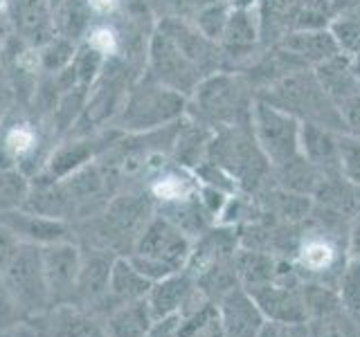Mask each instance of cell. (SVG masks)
I'll list each match as a JSON object with an SVG mask.
<instances>
[{
    "instance_id": "d6986e66",
    "label": "cell",
    "mask_w": 360,
    "mask_h": 337,
    "mask_svg": "<svg viewBox=\"0 0 360 337\" xmlns=\"http://www.w3.org/2000/svg\"><path fill=\"white\" fill-rule=\"evenodd\" d=\"M158 32H162L165 37L172 41L176 48L183 52L187 59L194 63L198 70L202 72V67H205V61L210 59V45L212 41H207L202 34L196 29V27H189L185 25V22L180 20H162L160 27H158Z\"/></svg>"
},
{
    "instance_id": "f546056e",
    "label": "cell",
    "mask_w": 360,
    "mask_h": 337,
    "mask_svg": "<svg viewBox=\"0 0 360 337\" xmlns=\"http://www.w3.org/2000/svg\"><path fill=\"white\" fill-rule=\"evenodd\" d=\"M329 29H331L333 39L342 54H347V56L360 54V20L340 18V20H335Z\"/></svg>"
},
{
    "instance_id": "277c9868",
    "label": "cell",
    "mask_w": 360,
    "mask_h": 337,
    "mask_svg": "<svg viewBox=\"0 0 360 337\" xmlns=\"http://www.w3.org/2000/svg\"><path fill=\"white\" fill-rule=\"evenodd\" d=\"M0 279H3V284L11 292V297L18 303V308L25 315L27 322L41 317L52 308L39 245L20 243Z\"/></svg>"
},
{
    "instance_id": "ffe728a7",
    "label": "cell",
    "mask_w": 360,
    "mask_h": 337,
    "mask_svg": "<svg viewBox=\"0 0 360 337\" xmlns=\"http://www.w3.org/2000/svg\"><path fill=\"white\" fill-rule=\"evenodd\" d=\"M198 183L194 178H189L180 171H162L155 176L149 185V196L155 207L160 205H172L178 200H187L194 194H198Z\"/></svg>"
},
{
    "instance_id": "4316f807",
    "label": "cell",
    "mask_w": 360,
    "mask_h": 337,
    "mask_svg": "<svg viewBox=\"0 0 360 337\" xmlns=\"http://www.w3.org/2000/svg\"><path fill=\"white\" fill-rule=\"evenodd\" d=\"M230 7L223 3H212V5H205L200 11H198V18H196V29L205 37L207 41L217 43V41H223V34H225V27H228V18H230Z\"/></svg>"
},
{
    "instance_id": "7a4b0ae2",
    "label": "cell",
    "mask_w": 360,
    "mask_h": 337,
    "mask_svg": "<svg viewBox=\"0 0 360 337\" xmlns=\"http://www.w3.org/2000/svg\"><path fill=\"white\" fill-rule=\"evenodd\" d=\"M185 95L162 86L149 74V79H142L133 88H129L127 101L112 121V128L135 135L151 133L165 128L167 124H174L185 112Z\"/></svg>"
},
{
    "instance_id": "e575fe53",
    "label": "cell",
    "mask_w": 360,
    "mask_h": 337,
    "mask_svg": "<svg viewBox=\"0 0 360 337\" xmlns=\"http://www.w3.org/2000/svg\"><path fill=\"white\" fill-rule=\"evenodd\" d=\"M18 245H20V241L16 239V236L0 225V275H3V270L9 265L11 258H14Z\"/></svg>"
},
{
    "instance_id": "6da1fadb",
    "label": "cell",
    "mask_w": 360,
    "mask_h": 337,
    "mask_svg": "<svg viewBox=\"0 0 360 337\" xmlns=\"http://www.w3.org/2000/svg\"><path fill=\"white\" fill-rule=\"evenodd\" d=\"M153 216L155 205L151 196L129 189L112 196L95 216L77 223L75 230L82 232L86 245H97L117 256H129Z\"/></svg>"
},
{
    "instance_id": "cb8c5ba5",
    "label": "cell",
    "mask_w": 360,
    "mask_h": 337,
    "mask_svg": "<svg viewBox=\"0 0 360 337\" xmlns=\"http://www.w3.org/2000/svg\"><path fill=\"white\" fill-rule=\"evenodd\" d=\"M77 54V43L61 37V34H54V37L43 43L39 48V63H41V70L48 72V74H56L65 70L68 65L72 63Z\"/></svg>"
},
{
    "instance_id": "5b68a950",
    "label": "cell",
    "mask_w": 360,
    "mask_h": 337,
    "mask_svg": "<svg viewBox=\"0 0 360 337\" xmlns=\"http://www.w3.org/2000/svg\"><path fill=\"white\" fill-rule=\"evenodd\" d=\"M252 121L257 133V144L262 146L270 164L284 166L300 160V126L292 112L257 101L252 108Z\"/></svg>"
},
{
    "instance_id": "44dd1931",
    "label": "cell",
    "mask_w": 360,
    "mask_h": 337,
    "mask_svg": "<svg viewBox=\"0 0 360 337\" xmlns=\"http://www.w3.org/2000/svg\"><path fill=\"white\" fill-rule=\"evenodd\" d=\"M284 45L295 54L309 56V59H315L320 63L340 54V48H338L331 29H300L290 34Z\"/></svg>"
},
{
    "instance_id": "603a6c76",
    "label": "cell",
    "mask_w": 360,
    "mask_h": 337,
    "mask_svg": "<svg viewBox=\"0 0 360 337\" xmlns=\"http://www.w3.org/2000/svg\"><path fill=\"white\" fill-rule=\"evenodd\" d=\"M88 90L86 86H77L72 90H65L59 95L56 104L52 108V124L56 133H70L75 128V124L79 121L88 99Z\"/></svg>"
},
{
    "instance_id": "836d02e7",
    "label": "cell",
    "mask_w": 360,
    "mask_h": 337,
    "mask_svg": "<svg viewBox=\"0 0 360 337\" xmlns=\"http://www.w3.org/2000/svg\"><path fill=\"white\" fill-rule=\"evenodd\" d=\"M340 117L347 126H352L354 138H360V93L352 95L340 104Z\"/></svg>"
},
{
    "instance_id": "74e56055",
    "label": "cell",
    "mask_w": 360,
    "mask_h": 337,
    "mask_svg": "<svg viewBox=\"0 0 360 337\" xmlns=\"http://www.w3.org/2000/svg\"><path fill=\"white\" fill-rule=\"evenodd\" d=\"M349 252H352V258H360V218L354 223L352 234H349Z\"/></svg>"
},
{
    "instance_id": "5bb4252c",
    "label": "cell",
    "mask_w": 360,
    "mask_h": 337,
    "mask_svg": "<svg viewBox=\"0 0 360 337\" xmlns=\"http://www.w3.org/2000/svg\"><path fill=\"white\" fill-rule=\"evenodd\" d=\"M30 322L39 324V333L43 337H108L104 324L72 303L54 306Z\"/></svg>"
},
{
    "instance_id": "ab89813d",
    "label": "cell",
    "mask_w": 360,
    "mask_h": 337,
    "mask_svg": "<svg viewBox=\"0 0 360 337\" xmlns=\"http://www.w3.org/2000/svg\"><path fill=\"white\" fill-rule=\"evenodd\" d=\"M230 9H255L259 0H223Z\"/></svg>"
},
{
    "instance_id": "d6a6232c",
    "label": "cell",
    "mask_w": 360,
    "mask_h": 337,
    "mask_svg": "<svg viewBox=\"0 0 360 337\" xmlns=\"http://www.w3.org/2000/svg\"><path fill=\"white\" fill-rule=\"evenodd\" d=\"M86 43L93 50H97L101 56H106V59H110V56L115 54V50H117V37H115V32L108 29V27H95L93 32L88 34Z\"/></svg>"
},
{
    "instance_id": "9a60e30c",
    "label": "cell",
    "mask_w": 360,
    "mask_h": 337,
    "mask_svg": "<svg viewBox=\"0 0 360 337\" xmlns=\"http://www.w3.org/2000/svg\"><path fill=\"white\" fill-rule=\"evenodd\" d=\"M248 290V288H245ZM262 308L264 317L275 324H304L309 317L307 301L286 286L264 284L248 290Z\"/></svg>"
},
{
    "instance_id": "83f0119b",
    "label": "cell",
    "mask_w": 360,
    "mask_h": 337,
    "mask_svg": "<svg viewBox=\"0 0 360 337\" xmlns=\"http://www.w3.org/2000/svg\"><path fill=\"white\" fill-rule=\"evenodd\" d=\"M335 261V250L329 241L324 239H309L300 250V263L309 272H326Z\"/></svg>"
},
{
    "instance_id": "9c48e42d",
    "label": "cell",
    "mask_w": 360,
    "mask_h": 337,
    "mask_svg": "<svg viewBox=\"0 0 360 337\" xmlns=\"http://www.w3.org/2000/svg\"><path fill=\"white\" fill-rule=\"evenodd\" d=\"M0 225L7 227L20 243L30 245H52L61 241H75V225L59 218L41 216L25 207L0 211Z\"/></svg>"
},
{
    "instance_id": "ac0fdd59",
    "label": "cell",
    "mask_w": 360,
    "mask_h": 337,
    "mask_svg": "<svg viewBox=\"0 0 360 337\" xmlns=\"http://www.w3.org/2000/svg\"><path fill=\"white\" fill-rule=\"evenodd\" d=\"M300 153L309 164H335L338 157V140L326 131V126L315 121H304L300 126Z\"/></svg>"
},
{
    "instance_id": "e0dca14e",
    "label": "cell",
    "mask_w": 360,
    "mask_h": 337,
    "mask_svg": "<svg viewBox=\"0 0 360 337\" xmlns=\"http://www.w3.org/2000/svg\"><path fill=\"white\" fill-rule=\"evenodd\" d=\"M153 322L155 319L151 315L149 303H146V297L124 303V306L110 310L106 317L101 319L108 337H146Z\"/></svg>"
},
{
    "instance_id": "d4e9b609",
    "label": "cell",
    "mask_w": 360,
    "mask_h": 337,
    "mask_svg": "<svg viewBox=\"0 0 360 337\" xmlns=\"http://www.w3.org/2000/svg\"><path fill=\"white\" fill-rule=\"evenodd\" d=\"M32 180L18 168H0V211L25 205Z\"/></svg>"
},
{
    "instance_id": "60d3db41",
    "label": "cell",
    "mask_w": 360,
    "mask_h": 337,
    "mask_svg": "<svg viewBox=\"0 0 360 337\" xmlns=\"http://www.w3.org/2000/svg\"><path fill=\"white\" fill-rule=\"evenodd\" d=\"M5 5H7V0H0V9H3Z\"/></svg>"
},
{
    "instance_id": "f1b7e54d",
    "label": "cell",
    "mask_w": 360,
    "mask_h": 337,
    "mask_svg": "<svg viewBox=\"0 0 360 337\" xmlns=\"http://www.w3.org/2000/svg\"><path fill=\"white\" fill-rule=\"evenodd\" d=\"M340 299L345 306L360 315V258H352L340 275Z\"/></svg>"
},
{
    "instance_id": "1f68e13d",
    "label": "cell",
    "mask_w": 360,
    "mask_h": 337,
    "mask_svg": "<svg viewBox=\"0 0 360 337\" xmlns=\"http://www.w3.org/2000/svg\"><path fill=\"white\" fill-rule=\"evenodd\" d=\"M25 315L20 312L18 303L11 297V292L7 290V286L0 279V335L3 333H11L14 329H18L20 324H25Z\"/></svg>"
},
{
    "instance_id": "8fae6325",
    "label": "cell",
    "mask_w": 360,
    "mask_h": 337,
    "mask_svg": "<svg viewBox=\"0 0 360 337\" xmlns=\"http://www.w3.org/2000/svg\"><path fill=\"white\" fill-rule=\"evenodd\" d=\"M219 324L225 337H259L266 317L255 297L243 286H234L219 299Z\"/></svg>"
},
{
    "instance_id": "8992f818",
    "label": "cell",
    "mask_w": 360,
    "mask_h": 337,
    "mask_svg": "<svg viewBox=\"0 0 360 337\" xmlns=\"http://www.w3.org/2000/svg\"><path fill=\"white\" fill-rule=\"evenodd\" d=\"M149 72L155 81L185 97L194 93L202 79L198 67L162 32H155L149 45Z\"/></svg>"
},
{
    "instance_id": "4fadbf2b",
    "label": "cell",
    "mask_w": 360,
    "mask_h": 337,
    "mask_svg": "<svg viewBox=\"0 0 360 337\" xmlns=\"http://www.w3.org/2000/svg\"><path fill=\"white\" fill-rule=\"evenodd\" d=\"M151 286H153V281L146 279L127 256H117L115 263H112V270H110L108 290H106L104 299H101V303L95 308L93 317H97L101 322L110 310L124 306V303L144 299L149 295Z\"/></svg>"
},
{
    "instance_id": "52a82bcc",
    "label": "cell",
    "mask_w": 360,
    "mask_h": 337,
    "mask_svg": "<svg viewBox=\"0 0 360 337\" xmlns=\"http://www.w3.org/2000/svg\"><path fill=\"white\" fill-rule=\"evenodd\" d=\"M41 258L52 308L72 303L79 267H82V245L77 241L45 245L41 247Z\"/></svg>"
},
{
    "instance_id": "4dcf8cb0",
    "label": "cell",
    "mask_w": 360,
    "mask_h": 337,
    "mask_svg": "<svg viewBox=\"0 0 360 337\" xmlns=\"http://www.w3.org/2000/svg\"><path fill=\"white\" fill-rule=\"evenodd\" d=\"M338 157L347 180L360 185V138H340L338 140Z\"/></svg>"
},
{
    "instance_id": "d590c367",
    "label": "cell",
    "mask_w": 360,
    "mask_h": 337,
    "mask_svg": "<svg viewBox=\"0 0 360 337\" xmlns=\"http://www.w3.org/2000/svg\"><path fill=\"white\" fill-rule=\"evenodd\" d=\"M259 3H262L264 11H268L270 16L281 18V16H286L288 11L295 9L300 0H259Z\"/></svg>"
},
{
    "instance_id": "7c38bea8",
    "label": "cell",
    "mask_w": 360,
    "mask_h": 337,
    "mask_svg": "<svg viewBox=\"0 0 360 337\" xmlns=\"http://www.w3.org/2000/svg\"><path fill=\"white\" fill-rule=\"evenodd\" d=\"M7 16L16 39L41 48L56 34L54 11L48 0H7Z\"/></svg>"
},
{
    "instance_id": "3957f363",
    "label": "cell",
    "mask_w": 360,
    "mask_h": 337,
    "mask_svg": "<svg viewBox=\"0 0 360 337\" xmlns=\"http://www.w3.org/2000/svg\"><path fill=\"white\" fill-rule=\"evenodd\" d=\"M191 256V241L174 223L155 216L140 234L133 252L127 256L149 281H160L187 267Z\"/></svg>"
},
{
    "instance_id": "f35d334b",
    "label": "cell",
    "mask_w": 360,
    "mask_h": 337,
    "mask_svg": "<svg viewBox=\"0 0 360 337\" xmlns=\"http://www.w3.org/2000/svg\"><path fill=\"white\" fill-rule=\"evenodd\" d=\"M86 3L95 14H106V11H112V7H115V0H86Z\"/></svg>"
},
{
    "instance_id": "484cf974",
    "label": "cell",
    "mask_w": 360,
    "mask_h": 337,
    "mask_svg": "<svg viewBox=\"0 0 360 337\" xmlns=\"http://www.w3.org/2000/svg\"><path fill=\"white\" fill-rule=\"evenodd\" d=\"M259 25H262V20L252 16V9H232L223 41L232 45V48L252 45L259 37Z\"/></svg>"
},
{
    "instance_id": "ba28073f",
    "label": "cell",
    "mask_w": 360,
    "mask_h": 337,
    "mask_svg": "<svg viewBox=\"0 0 360 337\" xmlns=\"http://www.w3.org/2000/svg\"><path fill=\"white\" fill-rule=\"evenodd\" d=\"M115 258L117 254L104 250V247L82 243V267H79L72 306L84 308L90 315L95 312L108 290V279Z\"/></svg>"
},
{
    "instance_id": "b9f144b4",
    "label": "cell",
    "mask_w": 360,
    "mask_h": 337,
    "mask_svg": "<svg viewBox=\"0 0 360 337\" xmlns=\"http://www.w3.org/2000/svg\"><path fill=\"white\" fill-rule=\"evenodd\" d=\"M0 337H11V335H9V333H3V335H0Z\"/></svg>"
},
{
    "instance_id": "8d00e7d4",
    "label": "cell",
    "mask_w": 360,
    "mask_h": 337,
    "mask_svg": "<svg viewBox=\"0 0 360 337\" xmlns=\"http://www.w3.org/2000/svg\"><path fill=\"white\" fill-rule=\"evenodd\" d=\"M300 324H266L264 331L259 333V337H295L292 335V329Z\"/></svg>"
},
{
    "instance_id": "30bf717a",
    "label": "cell",
    "mask_w": 360,
    "mask_h": 337,
    "mask_svg": "<svg viewBox=\"0 0 360 337\" xmlns=\"http://www.w3.org/2000/svg\"><path fill=\"white\" fill-rule=\"evenodd\" d=\"M191 110L210 124H232L239 108V88L228 74L202 77L191 93Z\"/></svg>"
},
{
    "instance_id": "2e32d148",
    "label": "cell",
    "mask_w": 360,
    "mask_h": 337,
    "mask_svg": "<svg viewBox=\"0 0 360 337\" xmlns=\"http://www.w3.org/2000/svg\"><path fill=\"white\" fill-rule=\"evenodd\" d=\"M194 284L196 281L187 270H180V272L172 277L155 281L149 290V295H146V303H149L153 319L158 322V319L172 317V315H178L191 288H194Z\"/></svg>"
},
{
    "instance_id": "7402d4cb",
    "label": "cell",
    "mask_w": 360,
    "mask_h": 337,
    "mask_svg": "<svg viewBox=\"0 0 360 337\" xmlns=\"http://www.w3.org/2000/svg\"><path fill=\"white\" fill-rule=\"evenodd\" d=\"M90 14H93V9L88 7L86 0H63V5L54 11L56 34L77 43L82 37H86Z\"/></svg>"
}]
</instances>
